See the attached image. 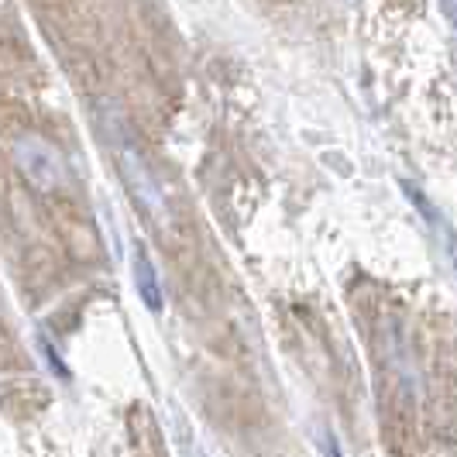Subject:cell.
<instances>
[{
  "label": "cell",
  "mask_w": 457,
  "mask_h": 457,
  "mask_svg": "<svg viewBox=\"0 0 457 457\" xmlns=\"http://www.w3.org/2000/svg\"><path fill=\"white\" fill-rule=\"evenodd\" d=\"M193 457H204V451H200V447H193Z\"/></svg>",
  "instance_id": "cell-5"
},
{
  "label": "cell",
  "mask_w": 457,
  "mask_h": 457,
  "mask_svg": "<svg viewBox=\"0 0 457 457\" xmlns=\"http://www.w3.org/2000/svg\"><path fill=\"white\" fill-rule=\"evenodd\" d=\"M124 172H128V179H131V183L137 186V196H141L145 204L152 206V210H162L159 189H155L152 176L145 172V165H141V159H137L135 152H124Z\"/></svg>",
  "instance_id": "cell-3"
},
{
  "label": "cell",
  "mask_w": 457,
  "mask_h": 457,
  "mask_svg": "<svg viewBox=\"0 0 457 457\" xmlns=\"http://www.w3.org/2000/svg\"><path fill=\"white\" fill-rule=\"evenodd\" d=\"M14 162L18 169L24 172V179L42 189V193H59L69 186V165L62 159L59 148H52L46 137H35V135H24L14 141Z\"/></svg>",
  "instance_id": "cell-1"
},
{
  "label": "cell",
  "mask_w": 457,
  "mask_h": 457,
  "mask_svg": "<svg viewBox=\"0 0 457 457\" xmlns=\"http://www.w3.org/2000/svg\"><path fill=\"white\" fill-rule=\"evenodd\" d=\"M42 354H46V365L59 375V378H69V368L62 365V358H59V351H55V344H48V337H42Z\"/></svg>",
  "instance_id": "cell-4"
},
{
  "label": "cell",
  "mask_w": 457,
  "mask_h": 457,
  "mask_svg": "<svg viewBox=\"0 0 457 457\" xmlns=\"http://www.w3.org/2000/svg\"><path fill=\"white\" fill-rule=\"evenodd\" d=\"M131 278H135V289H137V296H141V303H145L152 313H159L162 306H165V299H162L159 272H155L152 258L145 252V245H135V252H131Z\"/></svg>",
  "instance_id": "cell-2"
}]
</instances>
